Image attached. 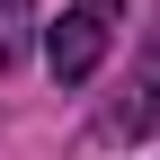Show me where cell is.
<instances>
[{
  "mask_svg": "<svg viewBox=\"0 0 160 160\" xmlns=\"http://www.w3.org/2000/svg\"><path fill=\"white\" fill-rule=\"evenodd\" d=\"M116 18H125V0H71V9L53 18V36H45V71L62 80V89H80V80L107 62V45H116Z\"/></svg>",
  "mask_w": 160,
  "mask_h": 160,
  "instance_id": "obj_1",
  "label": "cell"
},
{
  "mask_svg": "<svg viewBox=\"0 0 160 160\" xmlns=\"http://www.w3.org/2000/svg\"><path fill=\"white\" fill-rule=\"evenodd\" d=\"M151 125H160V80L125 89V107H107V133H151Z\"/></svg>",
  "mask_w": 160,
  "mask_h": 160,
  "instance_id": "obj_2",
  "label": "cell"
},
{
  "mask_svg": "<svg viewBox=\"0 0 160 160\" xmlns=\"http://www.w3.org/2000/svg\"><path fill=\"white\" fill-rule=\"evenodd\" d=\"M27 18H36V0H0V71L27 53Z\"/></svg>",
  "mask_w": 160,
  "mask_h": 160,
  "instance_id": "obj_3",
  "label": "cell"
}]
</instances>
